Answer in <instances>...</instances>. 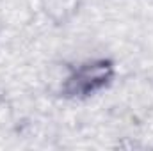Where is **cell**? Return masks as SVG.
Here are the masks:
<instances>
[{"label": "cell", "instance_id": "6da1fadb", "mask_svg": "<svg viewBox=\"0 0 153 151\" xmlns=\"http://www.w3.org/2000/svg\"><path fill=\"white\" fill-rule=\"evenodd\" d=\"M114 78V64L107 59L89 61L80 64L64 82V94L71 98H85L105 85Z\"/></svg>", "mask_w": 153, "mask_h": 151}]
</instances>
